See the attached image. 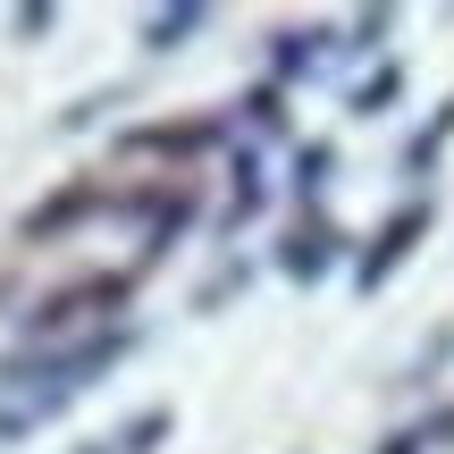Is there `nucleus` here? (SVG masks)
<instances>
[{"label":"nucleus","instance_id":"obj_7","mask_svg":"<svg viewBox=\"0 0 454 454\" xmlns=\"http://www.w3.org/2000/svg\"><path fill=\"white\" fill-rule=\"evenodd\" d=\"M84 454H110V446H84Z\"/></svg>","mask_w":454,"mask_h":454},{"label":"nucleus","instance_id":"obj_4","mask_svg":"<svg viewBox=\"0 0 454 454\" xmlns=\"http://www.w3.org/2000/svg\"><path fill=\"white\" fill-rule=\"evenodd\" d=\"M160 429H168V412H135V421L110 438V454H152V438H160Z\"/></svg>","mask_w":454,"mask_h":454},{"label":"nucleus","instance_id":"obj_3","mask_svg":"<svg viewBox=\"0 0 454 454\" xmlns=\"http://www.w3.org/2000/svg\"><path fill=\"white\" fill-rule=\"evenodd\" d=\"M421 227H429V211H421V202H412V211H395V227H379V244H371V261H362V286H379V278H387L395 261L412 253V236H421Z\"/></svg>","mask_w":454,"mask_h":454},{"label":"nucleus","instance_id":"obj_1","mask_svg":"<svg viewBox=\"0 0 454 454\" xmlns=\"http://www.w3.org/2000/svg\"><path fill=\"white\" fill-rule=\"evenodd\" d=\"M127 354V337H93V345H67V354H9L0 362V387H34L43 379V404L67 387H84L93 371H110V362Z\"/></svg>","mask_w":454,"mask_h":454},{"label":"nucleus","instance_id":"obj_2","mask_svg":"<svg viewBox=\"0 0 454 454\" xmlns=\"http://www.w3.org/2000/svg\"><path fill=\"white\" fill-rule=\"evenodd\" d=\"M118 303H127V278H76V286L43 294V303L26 311V328H34V337H51V328H76V320H93V311H118Z\"/></svg>","mask_w":454,"mask_h":454},{"label":"nucleus","instance_id":"obj_5","mask_svg":"<svg viewBox=\"0 0 454 454\" xmlns=\"http://www.w3.org/2000/svg\"><path fill=\"white\" fill-rule=\"evenodd\" d=\"M202 26V9H168V17H152V43L168 51V34H194Z\"/></svg>","mask_w":454,"mask_h":454},{"label":"nucleus","instance_id":"obj_6","mask_svg":"<svg viewBox=\"0 0 454 454\" xmlns=\"http://www.w3.org/2000/svg\"><path fill=\"white\" fill-rule=\"evenodd\" d=\"M379 454H421V429H395V438L379 446Z\"/></svg>","mask_w":454,"mask_h":454}]
</instances>
